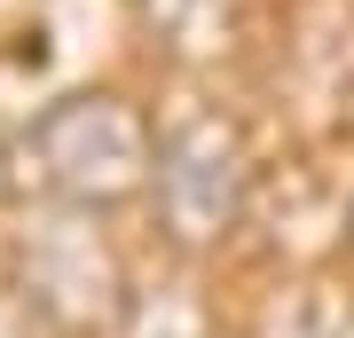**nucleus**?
Instances as JSON below:
<instances>
[{
	"label": "nucleus",
	"instance_id": "1",
	"mask_svg": "<svg viewBox=\"0 0 354 338\" xmlns=\"http://www.w3.org/2000/svg\"><path fill=\"white\" fill-rule=\"evenodd\" d=\"M32 173L79 213H111L127 197H150L158 181V126L111 87H79L32 118Z\"/></svg>",
	"mask_w": 354,
	"mask_h": 338
},
{
	"label": "nucleus",
	"instance_id": "2",
	"mask_svg": "<svg viewBox=\"0 0 354 338\" xmlns=\"http://www.w3.org/2000/svg\"><path fill=\"white\" fill-rule=\"evenodd\" d=\"M244 189H252V165H244V134L228 126L221 111H197L181 126H165L158 134V213L174 228V244H228L244 220Z\"/></svg>",
	"mask_w": 354,
	"mask_h": 338
},
{
	"label": "nucleus",
	"instance_id": "3",
	"mask_svg": "<svg viewBox=\"0 0 354 338\" xmlns=\"http://www.w3.org/2000/svg\"><path fill=\"white\" fill-rule=\"evenodd\" d=\"M346 252H354V197H346Z\"/></svg>",
	"mask_w": 354,
	"mask_h": 338
}]
</instances>
